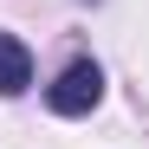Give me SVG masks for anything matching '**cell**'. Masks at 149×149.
I'll use <instances>...</instances> for the list:
<instances>
[{
  "instance_id": "6da1fadb",
  "label": "cell",
  "mask_w": 149,
  "mask_h": 149,
  "mask_svg": "<svg viewBox=\"0 0 149 149\" xmlns=\"http://www.w3.org/2000/svg\"><path fill=\"white\" fill-rule=\"evenodd\" d=\"M97 97H104V71H97L91 58H78V65H65V71H58V84L45 91V104H52L58 117H84Z\"/></svg>"
},
{
  "instance_id": "7a4b0ae2",
  "label": "cell",
  "mask_w": 149,
  "mask_h": 149,
  "mask_svg": "<svg viewBox=\"0 0 149 149\" xmlns=\"http://www.w3.org/2000/svg\"><path fill=\"white\" fill-rule=\"evenodd\" d=\"M26 84H33V52L13 33H0V97H19Z\"/></svg>"
}]
</instances>
